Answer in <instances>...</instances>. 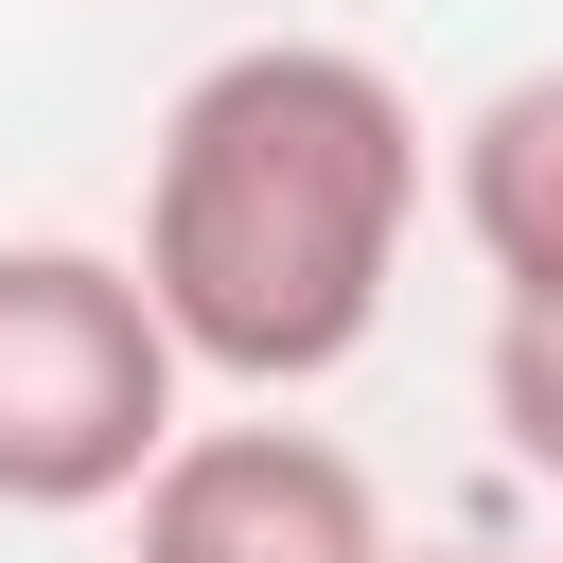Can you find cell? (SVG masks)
<instances>
[{"instance_id":"3","label":"cell","mask_w":563,"mask_h":563,"mask_svg":"<svg viewBox=\"0 0 563 563\" xmlns=\"http://www.w3.org/2000/svg\"><path fill=\"white\" fill-rule=\"evenodd\" d=\"M141 563H387V493L317 422H194L141 475Z\"/></svg>"},{"instance_id":"5","label":"cell","mask_w":563,"mask_h":563,"mask_svg":"<svg viewBox=\"0 0 563 563\" xmlns=\"http://www.w3.org/2000/svg\"><path fill=\"white\" fill-rule=\"evenodd\" d=\"M493 422L528 475H563V299H493Z\"/></svg>"},{"instance_id":"4","label":"cell","mask_w":563,"mask_h":563,"mask_svg":"<svg viewBox=\"0 0 563 563\" xmlns=\"http://www.w3.org/2000/svg\"><path fill=\"white\" fill-rule=\"evenodd\" d=\"M457 229H475L493 299H563V70H510L457 123Z\"/></svg>"},{"instance_id":"1","label":"cell","mask_w":563,"mask_h":563,"mask_svg":"<svg viewBox=\"0 0 563 563\" xmlns=\"http://www.w3.org/2000/svg\"><path fill=\"white\" fill-rule=\"evenodd\" d=\"M422 229V106L334 35H246L158 106L141 158V282L211 387H334L387 334Z\"/></svg>"},{"instance_id":"6","label":"cell","mask_w":563,"mask_h":563,"mask_svg":"<svg viewBox=\"0 0 563 563\" xmlns=\"http://www.w3.org/2000/svg\"><path fill=\"white\" fill-rule=\"evenodd\" d=\"M387 563H528V545H387Z\"/></svg>"},{"instance_id":"2","label":"cell","mask_w":563,"mask_h":563,"mask_svg":"<svg viewBox=\"0 0 563 563\" xmlns=\"http://www.w3.org/2000/svg\"><path fill=\"white\" fill-rule=\"evenodd\" d=\"M194 352L141 246H0V510H141Z\"/></svg>"}]
</instances>
